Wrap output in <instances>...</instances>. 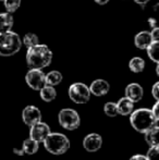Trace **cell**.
I'll return each instance as SVG.
<instances>
[{
    "label": "cell",
    "mask_w": 159,
    "mask_h": 160,
    "mask_svg": "<svg viewBox=\"0 0 159 160\" xmlns=\"http://www.w3.org/2000/svg\"><path fill=\"white\" fill-rule=\"evenodd\" d=\"M152 42L153 39H152L151 32H147V31H142L136 34L134 37V45L138 49H146L152 44Z\"/></svg>",
    "instance_id": "cell-14"
},
{
    "label": "cell",
    "mask_w": 159,
    "mask_h": 160,
    "mask_svg": "<svg viewBox=\"0 0 159 160\" xmlns=\"http://www.w3.org/2000/svg\"><path fill=\"white\" fill-rule=\"evenodd\" d=\"M44 147L49 154H52L55 156L66 154L70 148V141L64 134L59 132L49 133L48 136L45 138Z\"/></svg>",
    "instance_id": "cell-3"
},
{
    "label": "cell",
    "mask_w": 159,
    "mask_h": 160,
    "mask_svg": "<svg viewBox=\"0 0 159 160\" xmlns=\"http://www.w3.org/2000/svg\"><path fill=\"white\" fill-rule=\"evenodd\" d=\"M22 44L26 47V48H31V47H34L36 45L39 44V39L37 37L36 34L34 33H27L24 35L23 40H22Z\"/></svg>",
    "instance_id": "cell-22"
},
{
    "label": "cell",
    "mask_w": 159,
    "mask_h": 160,
    "mask_svg": "<svg viewBox=\"0 0 159 160\" xmlns=\"http://www.w3.org/2000/svg\"><path fill=\"white\" fill-rule=\"evenodd\" d=\"M89 92H91V95L102 97L105 96L109 93V89H110V84H109L107 81L102 80V78H97L94 82H92V84L89 85Z\"/></svg>",
    "instance_id": "cell-11"
},
{
    "label": "cell",
    "mask_w": 159,
    "mask_h": 160,
    "mask_svg": "<svg viewBox=\"0 0 159 160\" xmlns=\"http://www.w3.org/2000/svg\"><path fill=\"white\" fill-rule=\"evenodd\" d=\"M151 36L153 42H159V28H153V31L151 32Z\"/></svg>",
    "instance_id": "cell-28"
},
{
    "label": "cell",
    "mask_w": 159,
    "mask_h": 160,
    "mask_svg": "<svg viewBox=\"0 0 159 160\" xmlns=\"http://www.w3.org/2000/svg\"><path fill=\"white\" fill-rule=\"evenodd\" d=\"M22 47V40L15 32L0 33V56L11 57L20 51Z\"/></svg>",
    "instance_id": "cell-4"
},
{
    "label": "cell",
    "mask_w": 159,
    "mask_h": 160,
    "mask_svg": "<svg viewBox=\"0 0 159 160\" xmlns=\"http://www.w3.org/2000/svg\"><path fill=\"white\" fill-rule=\"evenodd\" d=\"M118 110V114L120 116H130L134 110V102L127 97H122L116 102Z\"/></svg>",
    "instance_id": "cell-13"
},
{
    "label": "cell",
    "mask_w": 159,
    "mask_h": 160,
    "mask_svg": "<svg viewBox=\"0 0 159 160\" xmlns=\"http://www.w3.org/2000/svg\"><path fill=\"white\" fill-rule=\"evenodd\" d=\"M158 124L155 125L154 128H152L151 130L146 131L144 133L145 134V142L148 144L149 146H155L158 145Z\"/></svg>",
    "instance_id": "cell-19"
},
{
    "label": "cell",
    "mask_w": 159,
    "mask_h": 160,
    "mask_svg": "<svg viewBox=\"0 0 159 160\" xmlns=\"http://www.w3.org/2000/svg\"><path fill=\"white\" fill-rule=\"evenodd\" d=\"M104 112L106 116L108 117H113L118 116V110H117V106H116V102H107L104 105Z\"/></svg>",
    "instance_id": "cell-24"
},
{
    "label": "cell",
    "mask_w": 159,
    "mask_h": 160,
    "mask_svg": "<svg viewBox=\"0 0 159 160\" xmlns=\"http://www.w3.org/2000/svg\"><path fill=\"white\" fill-rule=\"evenodd\" d=\"M130 123L134 130L144 134L146 131L157 125L158 121L153 116L151 109L140 108V109L133 110L132 113L130 114Z\"/></svg>",
    "instance_id": "cell-2"
},
{
    "label": "cell",
    "mask_w": 159,
    "mask_h": 160,
    "mask_svg": "<svg viewBox=\"0 0 159 160\" xmlns=\"http://www.w3.org/2000/svg\"><path fill=\"white\" fill-rule=\"evenodd\" d=\"M62 74L59 71H50L49 73L45 74V81H46L47 85H50V86H57L60 83L62 82Z\"/></svg>",
    "instance_id": "cell-18"
},
{
    "label": "cell",
    "mask_w": 159,
    "mask_h": 160,
    "mask_svg": "<svg viewBox=\"0 0 159 160\" xmlns=\"http://www.w3.org/2000/svg\"><path fill=\"white\" fill-rule=\"evenodd\" d=\"M69 97L70 99L75 103L83 105V103H87L91 99V92L86 84L84 83H73L70 85L68 91Z\"/></svg>",
    "instance_id": "cell-6"
},
{
    "label": "cell",
    "mask_w": 159,
    "mask_h": 160,
    "mask_svg": "<svg viewBox=\"0 0 159 160\" xmlns=\"http://www.w3.org/2000/svg\"><path fill=\"white\" fill-rule=\"evenodd\" d=\"M0 1H4V0H0Z\"/></svg>",
    "instance_id": "cell-34"
},
{
    "label": "cell",
    "mask_w": 159,
    "mask_h": 160,
    "mask_svg": "<svg viewBox=\"0 0 159 160\" xmlns=\"http://www.w3.org/2000/svg\"><path fill=\"white\" fill-rule=\"evenodd\" d=\"M144 96V89L138 83H131L125 87V97L131 99L134 103L142 100Z\"/></svg>",
    "instance_id": "cell-12"
},
{
    "label": "cell",
    "mask_w": 159,
    "mask_h": 160,
    "mask_svg": "<svg viewBox=\"0 0 159 160\" xmlns=\"http://www.w3.org/2000/svg\"><path fill=\"white\" fill-rule=\"evenodd\" d=\"M52 61V51L47 45H36L27 48L26 52V63L30 69H44L50 65Z\"/></svg>",
    "instance_id": "cell-1"
},
{
    "label": "cell",
    "mask_w": 159,
    "mask_h": 160,
    "mask_svg": "<svg viewBox=\"0 0 159 160\" xmlns=\"http://www.w3.org/2000/svg\"><path fill=\"white\" fill-rule=\"evenodd\" d=\"M13 24H14V20H13V17L11 15V13H0V33L11 31L13 28Z\"/></svg>",
    "instance_id": "cell-15"
},
{
    "label": "cell",
    "mask_w": 159,
    "mask_h": 160,
    "mask_svg": "<svg viewBox=\"0 0 159 160\" xmlns=\"http://www.w3.org/2000/svg\"><path fill=\"white\" fill-rule=\"evenodd\" d=\"M130 160H147V158L143 155H134L130 158Z\"/></svg>",
    "instance_id": "cell-30"
},
{
    "label": "cell",
    "mask_w": 159,
    "mask_h": 160,
    "mask_svg": "<svg viewBox=\"0 0 159 160\" xmlns=\"http://www.w3.org/2000/svg\"><path fill=\"white\" fill-rule=\"evenodd\" d=\"M39 149V143L32 138H27L22 144V150L26 155H35Z\"/></svg>",
    "instance_id": "cell-17"
},
{
    "label": "cell",
    "mask_w": 159,
    "mask_h": 160,
    "mask_svg": "<svg viewBox=\"0 0 159 160\" xmlns=\"http://www.w3.org/2000/svg\"><path fill=\"white\" fill-rule=\"evenodd\" d=\"M129 69L131 70L133 73H141V72H143L145 69L144 59H142V58H140V57L132 58L129 62Z\"/></svg>",
    "instance_id": "cell-20"
},
{
    "label": "cell",
    "mask_w": 159,
    "mask_h": 160,
    "mask_svg": "<svg viewBox=\"0 0 159 160\" xmlns=\"http://www.w3.org/2000/svg\"><path fill=\"white\" fill-rule=\"evenodd\" d=\"M22 120L27 127H32L33 124L42 121V112L35 106H26L22 111Z\"/></svg>",
    "instance_id": "cell-9"
},
{
    "label": "cell",
    "mask_w": 159,
    "mask_h": 160,
    "mask_svg": "<svg viewBox=\"0 0 159 160\" xmlns=\"http://www.w3.org/2000/svg\"><path fill=\"white\" fill-rule=\"evenodd\" d=\"M158 47H159V42H152V44L146 48L148 58L153 62H155L156 64H158V62H159V59H158Z\"/></svg>",
    "instance_id": "cell-21"
},
{
    "label": "cell",
    "mask_w": 159,
    "mask_h": 160,
    "mask_svg": "<svg viewBox=\"0 0 159 160\" xmlns=\"http://www.w3.org/2000/svg\"><path fill=\"white\" fill-rule=\"evenodd\" d=\"M158 91H159V83L156 82L155 84H154L153 88H152V95H153V97L155 98L156 101L159 100V93H158Z\"/></svg>",
    "instance_id": "cell-26"
},
{
    "label": "cell",
    "mask_w": 159,
    "mask_h": 160,
    "mask_svg": "<svg viewBox=\"0 0 159 160\" xmlns=\"http://www.w3.org/2000/svg\"><path fill=\"white\" fill-rule=\"evenodd\" d=\"M97 4H100V6H104V4L108 3L109 0H94Z\"/></svg>",
    "instance_id": "cell-32"
},
{
    "label": "cell",
    "mask_w": 159,
    "mask_h": 160,
    "mask_svg": "<svg viewBox=\"0 0 159 160\" xmlns=\"http://www.w3.org/2000/svg\"><path fill=\"white\" fill-rule=\"evenodd\" d=\"M148 24L151 25V28H158L157 20H156L155 18H149V19H148Z\"/></svg>",
    "instance_id": "cell-29"
},
{
    "label": "cell",
    "mask_w": 159,
    "mask_h": 160,
    "mask_svg": "<svg viewBox=\"0 0 159 160\" xmlns=\"http://www.w3.org/2000/svg\"><path fill=\"white\" fill-rule=\"evenodd\" d=\"M133 1L135 2V3L140 4V6H145V4L149 1V0H133Z\"/></svg>",
    "instance_id": "cell-31"
},
{
    "label": "cell",
    "mask_w": 159,
    "mask_h": 160,
    "mask_svg": "<svg viewBox=\"0 0 159 160\" xmlns=\"http://www.w3.org/2000/svg\"><path fill=\"white\" fill-rule=\"evenodd\" d=\"M152 111V113H153V116L155 117V119L156 120H159V101L157 100L156 101V103L154 105V107H153V109L151 110Z\"/></svg>",
    "instance_id": "cell-27"
},
{
    "label": "cell",
    "mask_w": 159,
    "mask_h": 160,
    "mask_svg": "<svg viewBox=\"0 0 159 160\" xmlns=\"http://www.w3.org/2000/svg\"><path fill=\"white\" fill-rule=\"evenodd\" d=\"M147 160H158L159 158V145L149 146V149L147 150V154L145 156Z\"/></svg>",
    "instance_id": "cell-25"
},
{
    "label": "cell",
    "mask_w": 159,
    "mask_h": 160,
    "mask_svg": "<svg viewBox=\"0 0 159 160\" xmlns=\"http://www.w3.org/2000/svg\"><path fill=\"white\" fill-rule=\"evenodd\" d=\"M4 8L9 13L15 12L21 6V0H4Z\"/></svg>",
    "instance_id": "cell-23"
},
{
    "label": "cell",
    "mask_w": 159,
    "mask_h": 160,
    "mask_svg": "<svg viewBox=\"0 0 159 160\" xmlns=\"http://www.w3.org/2000/svg\"><path fill=\"white\" fill-rule=\"evenodd\" d=\"M30 128V138L34 139L38 143H42L45 138L49 135V133L51 132L49 125L42 121L35 123Z\"/></svg>",
    "instance_id": "cell-8"
},
{
    "label": "cell",
    "mask_w": 159,
    "mask_h": 160,
    "mask_svg": "<svg viewBox=\"0 0 159 160\" xmlns=\"http://www.w3.org/2000/svg\"><path fill=\"white\" fill-rule=\"evenodd\" d=\"M58 121L61 128L68 131H74L80 127L81 118L77 110L72 108H64L58 113Z\"/></svg>",
    "instance_id": "cell-5"
},
{
    "label": "cell",
    "mask_w": 159,
    "mask_h": 160,
    "mask_svg": "<svg viewBox=\"0 0 159 160\" xmlns=\"http://www.w3.org/2000/svg\"><path fill=\"white\" fill-rule=\"evenodd\" d=\"M102 146V138L97 133H91L83 139V147L88 152H95Z\"/></svg>",
    "instance_id": "cell-10"
},
{
    "label": "cell",
    "mask_w": 159,
    "mask_h": 160,
    "mask_svg": "<svg viewBox=\"0 0 159 160\" xmlns=\"http://www.w3.org/2000/svg\"><path fill=\"white\" fill-rule=\"evenodd\" d=\"M40 98L46 102H51L56 99L57 97V91H56L55 86H50V85H45L39 89Z\"/></svg>",
    "instance_id": "cell-16"
},
{
    "label": "cell",
    "mask_w": 159,
    "mask_h": 160,
    "mask_svg": "<svg viewBox=\"0 0 159 160\" xmlns=\"http://www.w3.org/2000/svg\"><path fill=\"white\" fill-rule=\"evenodd\" d=\"M13 152H14L17 155H19V156H23V155H24V152H23V150H22V148H21V149H17V148H14V149H13Z\"/></svg>",
    "instance_id": "cell-33"
},
{
    "label": "cell",
    "mask_w": 159,
    "mask_h": 160,
    "mask_svg": "<svg viewBox=\"0 0 159 160\" xmlns=\"http://www.w3.org/2000/svg\"><path fill=\"white\" fill-rule=\"evenodd\" d=\"M25 82L33 91H39L42 86L46 85L45 73L39 69H30L25 75Z\"/></svg>",
    "instance_id": "cell-7"
}]
</instances>
